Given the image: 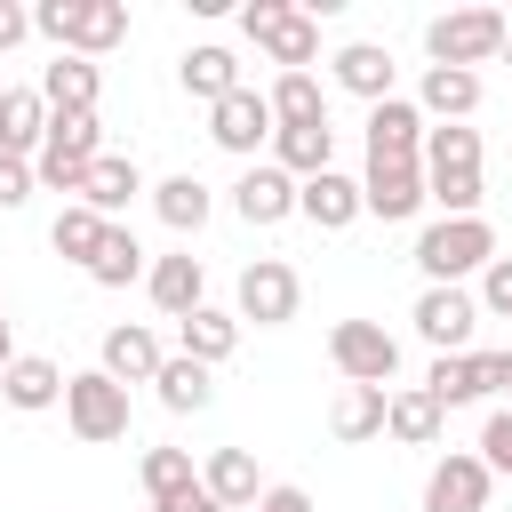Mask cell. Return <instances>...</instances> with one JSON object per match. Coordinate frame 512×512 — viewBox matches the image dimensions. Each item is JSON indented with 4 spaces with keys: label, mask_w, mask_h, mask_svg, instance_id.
<instances>
[{
    "label": "cell",
    "mask_w": 512,
    "mask_h": 512,
    "mask_svg": "<svg viewBox=\"0 0 512 512\" xmlns=\"http://www.w3.org/2000/svg\"><path fill=\"white\" fill-rule=\"evenodd\" d=\"M488 264H496V224H488V216H440V224L416 232V272H424V288H464V280H480Z\"/></svg>",
    "instance_id": "1"
},
{
    "label": "cell",
    "mask_w": 512,
    "mask_h": 512,
    "mask_svg": "<svg viewBox=\"0 0 512 512\" xmlns=\"http://www.w3.org/2000/svg\"><path fill=\"white\" fill-rule=\"evenodd\" d=\"M32 32L56 40V56H112L128 40V0H40L32 8Z\"/></svg>",
    "instance_id": "2"
},
{
    "label": "cell",
    "mask_w": 512,
    "mask_h": 512,
    "mask_svg": "<svg viewBox=\"0 0 512 512\" xmlns=\"http://www.w3.org/2000/svg\"><path fill=\"white\" fill-rule=\"evenodd\" d=\"M504 32H512L504 8H448V16L424 24V56L448 64V72H480V64L504 56Z\"/></svg>",
    "instance_id": "3"
},
{
    "label": "cell",
    "mask_w": 512,
    "mask_h": 512,
    "mask_svg": "<svg viewBox=\"0 0 512 512\" xmlns=\"http://www.w3.org/2000/svg\"><path fill=\"white\" fill-rule=\"evenodd\" d=\"M96 160H104V120H96V112H48V144H40L32 176H40L48 192H72V200H80V184H88Z\"/></svg>",
    "instance_id": "4"
},
{
    "label": "cell",
    "mask_w": 512,
    "mask_h": 512,
    "mask_svg": "<svg viewBox=\"0 0 512 512\" xmlns=\"http://www.w3.org/2000/svg\"><path fill=\"white\" fill-rule=\"evenodd\" d=\"M240 32H248L280 72H312V56H320V16H312V8H288V0H248V8H240Z\"/></svg>",
    "instance_id": "5"
},
{
    "label": "cell",
    "mask_w": 512,
    "mask_h": 512,
    "mask_svg": "<svg viewBox=\"0 0 512 512\" xmlns=\"http://www.w3.org/2000/svg\"><path fill=\"white\" fill-rule=\"evenodd\" d=\"M328 360H336L344 384H384V392H392V376H400V336H392L384 320H336V328H328Z\"/></svg>",
    "instance_id": "6"
},
{
    "label": "cell",
    "mask_w": 512,
    "mask_h": 512,
    "mask_svg": "<svg viewBox=\"0 0 512 512\" xmlns=\"http://www.w3.org/2000/svg\"><path fill=\"white\" fill-rule=\"evenodd\" d=\"M64 424H72V440H88V448L128 440V384H112L104 368H80V376L64 384Z\"/></svg>",
    "instance_id": "7"
},
{
    "label": "cell",
    "mask_w": 512,
    "mask_h": 512,
    "mask_svg": "<svg viewBox=\"0 0 512 512\" xmlns=\"http://www.w3.org/2000/svg\"><path fill=\"white\" fill-rule=\"evenodd\" d=\"M296 304H304V280H296V264H280V256H256V264L240 272V288H232L240 328H248V320H256V328H288Z\"/></svg>",
    "instance_id": "8"
},
{
    "label": "cell",
    "mask_w": 512,
    "mask_h": 512,
    "mask_svg": "<svg viewBox=\"0 0 512 512\" xmlns=\"http://www.w3.org/2000/svg\"><path fill=\"white\" fill-rule=\"evenodd\" d=\"M272 128H280V120H272V96H264V88H232L224 104H208V144L232 152V160H248V168H256V152L272 144Z\"/></svg>",
    "instance_id": "9"
},
{
    "label": "cell",
    "mask_w": 512,
    "mask_h": 512,
    "mask_svg": "<svg viewBox=\"0 0 512 512\" xmlns=\"http://www.w3.org/2000/svg\"><path fill=\"white\" fill-rule=\"evenodd\" d=\"M360 200H368V216H384V224L424 216V208H432L424 160H368V168H360Z\"/></svg>",
    "instance_id": "10"
},
{
    "label": "cell",
    "mask_w": 512,
    "mask_h": 512,
    "mask_svg": "<svg viewBox=\"0 0 512 512\" xmlns=\"http://www.w3.org/2000/svg\"><path fill=\"white\" fill-rule=\"evenodd\" d=\"M408 320H416V336L432 344V360H440V352H472V328H480V296H472V288H424Z\"/></svg>",
    "instance_id": "11"
},
{
    "label": "cell",
    "mask_w": 512,
    "mask_h": 512,
    "mask_svg": "<svg viewBox=\"0 0 512 512\" xmlns=\"http://www.w3.org/2000/svg\"><path fill=\"white\" fill-rule=\"evenodd\" d=\"M488 488H496V472L480 464V448H448L424 472V512H488Z\"/></svg>",
    "instance_id": "12"
},
{
    "label": "cell",
    "mask_w": 512,
    "mask_h": 512,
    "mask_svg": "<svg viewBox=\"0 0 512 512\" xmlns=\"http://www.w3.org/2000/svg\"><path fill=\"white\" fill-rule=\"evenodd\" d=\"M232 216H240V224H256V232L288 224V216H296V176H288V168H272V160L240 168V184H232Z\"/></svg>",
    "instance_id": "13"
},
{
    "label": "cell",
    "mask_w": 512,
    "mask_h": 512,
    "mask_svg": "<svg viewBox=\"0 0 512 512\" xmlns=\"http://www.w3.org/2000/svg\"><path fill=\"white\" fill-rule=\"evenodd\" d=\"M432 120L416 112V96H384L368 104V160H424Z\"/></svg>",
    "instance_id": "14"
},
{
    "label": "cell",
    "mask_w": 512,
    "mask_h": 512,
    "mask_svg": "<svg viewBox=\"0 0 512 512\" xmlns=\"http://www.w3.org/2000/svg\"><path fill=\"white\" fill-rule=\"evenodd\" d=\"M328 72H336V88H344V96H360V104H384L400 64H392V48H384V40H344V48L328 56Z\"/></svg>",
    "instance_id": "15"
},
{
    "label": "cell",
    "mask_w": 512,
    "mask_h": 512,
    "mask_svg": "<svg viewBox=\"0 0 512 512\" xmlns=\"http://www.w3.org/2000/svg\"><path fill=\"white\" fill-rule=\"evenodd\" d=\"M296 216H304V224H320V232H344V224H360V216H368V200H360V176L328 168V176L296 184Z\"/></svg>",
    "instance_id": "16"
},
{
    "label": "cell",
    "mask_w": 512,
    "mask_h": 512,
    "mask_svg": "<svg viewBox=\"0 0 512 512\" xmlns=\"http://www.w3.org/2000/svg\"><path fill=\"white\" fill-rule=\"evenodd\" d=\"M144 288H152V304H160L168 320H184V312H200V304H208V264H200L192 248H176V256H152Z\"/></svg>",
    "instance_id": "17"
},
{
    "label": "cell",
    "mask_w": 512,
    "mask_h": 512,
    "mask_svg": "<svg viewBox=\"0 0 512 512\" xmlns=\"http://www.w3.org/2000/svg\"><path fill=\"white\" fill-rule=\"evenodd\" d=\"M160 336L152 328H136V320H120V328H104V344H96V368L112 376V384H152L160 376Z\"/></svg>",
    "instance_id": "18"
},
{
    "label": "cell",
    "mask_w": 512,
    "mask_h": 512,
    "mask_svg": "<svg viewBox=\"0 0 512 512\" xmlns=\"http://www.w3.org/2000/svg\"><path fill=\"white\" fill-rule=\"evenodd\" d=\"M64 368L48 360V352H16L8 360V376H0V400L16 408V416H40V408H64Z\"/></svg>",
    "instance_id": "19"
},
{
    "label": "cell",
    "mask_w": 512,
    "mask_h": 512,
    "mask_svg": "<svg viewBox=\"0 0 512 512\" xmlns=\"http://www.w3.org/2000/svg\"><path fill=\"white\" fill-rule=\"evenodd\" d=\"M416 112H424L432 128H456V120H472V112H480V72L424 64V80H416Z\"/></svg>",
    "instance_id": "20"
},
{
    "label": "cell",
    "mask_w": 512,
    "mask_h": 512,
    "mask_svg": "<svg viewBox=\"0 0 512 512\" xmlns=\"http://www.w3.org/2000/svg\"><path fill=\"white\" fill-rule=\"evenodd\" d=\"M384 432H392L400 448H440V432H448V408H440L424 384H392V400H384Z\"/></svg>",
    "instance_id": "21"
},
{
    "label": "cell",
    "mask_w": 512,
    "mask_h": 512,
    "mask_svg": "<svg viewBox=\"0 0 512 512\" xmlns=\"http://www.w3.org/2000/svg\"><path fill=\"white\" fill-rule=\"evenodd\" d=\"M176 352L200 360V368H224V360L240 352V312H216V304L184 312V320H176Z\"/></svg>",
    "instance_id": "22"
},
{
    "label": "cell",
    "mask_w": 512,
    "mask_h": 512,
    "mask_svg": "<svg viewBox=\"0 0 512 512\" xmlns=\"http://www.w3.org/2000/svg\"><path fill=\"white\" fill-rule=\"evenodd\" d=\"M40 144H48V96L40 88H0V152L40 160Z\"/></svg>",
    "instance_id": "23"
},
{
    "label": "cell",
    "mask_w": 512,
    "mask_h": 512,
    "mask_svg": "<svg viewBox=\"0 0 512 512\" xmlns=\"http://www.w3.org/2000/svg\"><path fill=\"white\" fill-rule=\"evenodd\" d=\"M176 80H184V96H200V104H224L232 88H248V80H240V56L216 48V40L184 48V56H176Z\"/></svg>",
    "instance_id": "24"
},
{
    "label": "cell",
    "mask_w": 512,
    "mask_h": 512,
    "mask_svg": "<svg viewBox=\"0 0 512 512\" xmlns=\"http://www.w3.org/2000/svg\"><path fill=\"white\" fill-rule=\"evenodd\" d=\"M272 168H288L296 184L328 176V168H336V128H328V120H312V128H272Z\"/></svg>",
    "instance_id": "25"
},
{
    "label": "cell",
    "mask_w": 512,
    "mask_h": 512,
    "mask_svg": "<svg viewBox=\"0 0 512 512\" xmlns=\"http://www.w3.org/2000/svg\"><path fill=\"white\" fill-rule=\"evenodd\" d=\"M136 192H152V184H144V168H136L128 152H104V160L88 168V184H80V200H88V208H96L104 224H120Z\"/></svg>",
    "instance_id": "26"
},
{
    "label": "cell",
    "mask_w": 512,
    "mask_h": 512,
    "mask_svg": "<svg viewBox=\"0 0 512 512\" xmlns=\"http://www.w3.org/2000/svg\"><path fill=\"white\" fill-rule=\"evenodd\" d=\"M200 488H208L224 512H256V496H264V480H256V456H248V448H216V456L200 464Z\"/></svg>",
    "instance_id": "27"
},
{
    "label": "cell",
    "mask_w": 512,
    "mask_h": 512,
    "mask_svg": "<svg viewBox=\"0 0 512 512\" xmlns=\"http://www.w3.org/2000/svg\"><path fill=\"white\" fill-rule=\"evenodd\" d=\"M152 392H160V408H168V416H200V408L216 400V368H200V360L168 352V360H160V376H152Z\"/></svg>",
    "instance_id": "28"
},
{
    "label": "cell",
    "mask_w": 512,
    "mask_h": 512,
    "mask_svg": "<svg viewBox=\"0 0 512 512\" xmlns=\"http://www.w3.org/2000/svg\"><path fill=\"white\" fill-rule=\"evenodd\" d=\"M384 400H392L384 384H344V392L328 400V432H336V440H352V448H360V440H376V432H384Z\"/></svg>",
    "instance_id": "29"
},
{
    "label": "cell",
    "mask_w": 512,
    "mask_h": 512,
    "mask_svg": "<svg viewBox=\"0 0 512 512\" xmlns=\"http://www.w3.org/2000/svg\"><path fill=\"white\" fill-rule=\"evenodd\" d=\"M96 64L88 56H56V64H40V96H48V112H96Z\"/></svg>",
    "instance_id": "30"
},
{
    "label": "cell",
    "mask_w": 512,
    "mask_h": 512,
    "mask_svg": "<svg viewBox=\"0 0 512 512\" xmlns=\"http://www.w3.org/2000/svg\"><path fill=\"white\" fill-rule=\"evenodd\" d=\"M152 208H160V224H168V232H184V240H192V232L208 224V208H216V200H208V184H200V176H160V184H152Z\"/></svg>",
    "instance_id": "31"
},
{
    "label": "cell",
    "mask_w": 512,
    "mask_h": 512,
    "mask_svg": "<svg viewBox=\"0 0 512 512\" xmlns=\"http://www.w3.org/2000/svg\"><path fill=\"white\" fill-rule=\"evenodd\" d=\"M48 248H56L64 264H80V272H88V256L104 248V216H96L88 200H64V208H56V224H48Z\"/></svg>",
    "instance_id": "32"
},
{
    "label": "cell",
    "mask_w": 512,
    "mask_h": 512,
    "mask_svg": "<svg viewBox=\"0 0 512 512\" xmlns=\"http://www.w3.org/2000/svg\"><path fill=\"white\" fill-rule=\"evenodd\" d=\"M152 264H144V240L128 232V224H104V248L88 256V280L96 288H128V280H144Z\"/></svg>",
    "instance_id": "33"
},
{
    "label": "cell",
    "mask_w": 512,
    "mask_h": 512,
    "mask_svg": "<svg viewBox=\"0 0 512 512\" xmlns=\"http://www.w3.org/2000/svg\"><path fill=\"white\" fill-rule=\"evenodd\" d=\"M264 96H272V120H280V128H312V120H328V88H320L312 72H280Z\"/></svg>",
    "instance_id": "34"
},
{
    "label": "cell",
    "mask_w": 512,
    "mask_h": 512,
    "mask_svg": "<svg viewBox=\"0 0 512 512\" xmlns=\"http://www.w3.org/2000/svg\"><path fill=\"white\" fill-rule=\"evenodd\" d=\"M424 392H432L440 408H472V400H488V384H480V360H472V352H440V360H432V376H424Z\"/></svg>",
    "instance_id": "35"
},
{
    "label": "cell",
    "mask_w": 512,
    "mask_h": 512,
    "mask_svg": "<svg viewBox=\"0 0 512 512\" xmlns=\"http://www.w3.org/2000/svg\"><path fill=\"white\" fill-rule=\"evenodd\" d=\"M424 192H432L440 216H480V200H488L480 168H424Z\"/></svg>",
    "instance_id": "36"
},
{
    "label": "cell",
    "mask_w": 512,
    "mask_h": 512,
    "mask_svg": "<svg viewBox=\"0 0 512 512\" xmlns=\"http://www.w3.org/2000/svg\"><path fill=\"white\" fill-rule=\"evenodd\" d=\"M184 488H200L192 448H144V496H152V504H168V496H184Z\"/></svg>",
    "instance_id": "37"
},
{
    "label": "cell",
    "mask_w": 512,
    "mask_h": 512,
    "mask_svg": "<svg viewBox=\"0 0 512 512\" xmlns=\"http://www.w3.org/2000/svg\"><path fill=\"white\" fill-rule=\"evenodd\" d=\"M424 168H480V128H432L424 136Z\"/></svg>",
    "instance_id": "38"
},
{
    "label": "cell",
    "mask_w": 512,
    "mask_h": 512,
    "mask_svg": "<svg viewBox=\"0 0 512 512\" xmlns=\"http://www.w3.org/2000/svg\"><path fill=\"white\" fill-rule=\"evenodd\" d=\"M480 464L512 480V408H488V424H480Z\"/></svg>",
    "instance_id": "39"
},
{
    "label": "cell",
    "mask_w": 512,
    "mask_h": 512,
    "mask_svg": "<svg viewBox=\"0 0 512 512\" xmlns=\"http://www.w3.org/2000/svg\"><path fill=\"white\" fill-rule=\"evenodd\" d=\"M472 296H480V312H496V320H512V256H496V264L480 272V288H472Z\"/></svg>",
    "instance_id": "40"
},
{
    "label": "cell",
    "mask_w": 512,
    "mask_h": 512,
    "mask_svg": "<svg viewBox=\"0 0 512 512\" xmlns=\"http://www.w3.org/2000/svg\"><path fill=\"white\" fill-rule=\"evenodd\" d=\"M32 192H40V176H32V160H8V152H0V208H24Z\"/></svg>",
    "instance_id": "41"
},
{
    "label": "cell",
    "mask_w": 512,
    "mask_h": 512,
    "mask_svg": "<svg viewBox=\"0 0 512 512\" xmlns=\"http://www.w3.org/2000/svg\"><path fill=\"white\" fill-rule=\"evenodd\" d=\"M256 512H312V496H304L296 480H272V488L256 496Z\"/></svg>",
    "instance_id": "42"
},
{
    "label": "cell",
    "mask_w": 512,
    "mask_h": 512,
    "mask_svg": "<svg viewBox=\"0 0 512 512\" xmlns=\"http://www.w3.org/2000/svg\"><path fill=\"white\" fill-rule=\"evenodd\" d=\"M24 32H32V8H16V0H0V56H8V48L24 40Z\"/></svg>",
    "instance_id": "43"
},
{
    "label": "cell",
    "mask_w": 512,
    "mask_h": 512,
    "mask_svg": "<svg viewBox=\"0 0 512 512\" xmlns=\"http://www.w3.org/2000/svg\"><path fill=\"white\" fill-rule=\"evenodd\" d=\"M152 512H224L208 488H184V496H168V504H152Z\"/></svg>",
    "instance_id": "44"
},
{
    "label": "cell",
    "mask_w": 512,
    "mask_h": 512,
    "mask_svg": "<svg viewBox=\"0 0 512 512\" xmlns=\"http://www.w3.org/2000/svg\"><path fill=\"white\" fill-rule=\"evenodd\" d=\"M8 360H16V328H8V312H0V376H8Z\"/></svg>",
    "instance_id": "45"
},
{
    "label": "cell",
    "mask_w": 512,
    "mask_h": 512,
    "mask_svg": "<svg viewBox=\"0 0 512 512\" xmlns=\"http://www.w3.org/2000/svg\"><path fill=\"white\" fill-rule=\"evenodd\" d=\"M504 64H512V32H504Z\"/></svg>",
    "instance_id": "46"
},
{
    "label": "cell",
    "mask_w": 512,
    "mask_h": 512,
    "mask_svg": "<svg viewBox=\"0 0 512 512\" xmlns=\"http://www.w3.org/2000/svg\"><path fill=\"white\" fill-rule=\"evenodd\" d=\"M504 408H512V392H504Z\"/></svg>",
    "instance_id": "47"
}]
</instances>
